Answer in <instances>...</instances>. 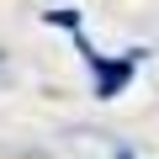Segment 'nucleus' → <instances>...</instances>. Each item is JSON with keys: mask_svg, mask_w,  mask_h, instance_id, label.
Here are the masks:
<instances>
[{"mask_svg": "<svg viewBox=\"0 0 159 159\" xmlns=\"http://www.w3.org/2000/svg\"><path fill=\"white\" fill-rule=\"evenodd\" d=\"M117 159H138V154H133V148H117Z\"/></svg>", "mask_w": 159, "mask_h": 159, "instance_id": "7ed1b4c3", "label": "nucleus"}, {"mask_svg": "<svg viewBox=\"0 0 159 159\" xmlns=\"http://www.w3.org/2000/svg\"><path fill=\"white\" fill-rule=\"evenodd\" d=\"M80 58L90 64V80H96V96L101 101H117L122 90H127V80L138 74V64H143V53L133 48V53H122V58H106V53H96L85 37H80Z\"/></svg>", "mask_w": 159, "mask_h": 159, "instance_id": "f257e3e1", "label": "nucleus"}, {"mask_svg": "<svg viewBox=\"0 0 159 159\" xmlns=\"http://www.w3.org/2000/svg\"><path fill=\"white\" fill-rule=\"evenodd\" d=\"M53 21H58V27H69V32L80 27V16H74V11H48V27H53Z\"/></svg>", "mask_w": 159, "mask_h": 159, "instance_id": "f03ea898", "label": "nucleus"}]
</instances>
